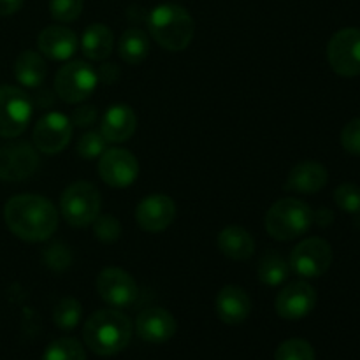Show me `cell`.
I'll use <instances>...</instances> for the list:
<instances>
[{"instance_id":"obj_1","label":"cell","mask_w":360,"mask_h":360,"mask_svg":"<svg viewBox=\"0 0 360 360\" xmlns=\"http://www.w3.org/2000/svg\"><path fill=\"white\" fill-rule=\"evenodd\" d=\"M4 220L16 238L27 243H42L58 229V211L46 197L23 193L7 200Z\"/></svg>"},{"instance_id":"obj_2","label":"cell","mask_w":360,"mask_h":360,"mask_svg":"<svg viewBox=\"0 0 360 360\" xmlns=\"http://www.w3.org/2000/svg\"><path fill=\"white\" fill-rule=\"evenodd\" d=\"M132 334V320L115 308L98 309L83 327L84 345L98 357H112L125 350Z\"/></svg>"},{"instance_id":"obj_3","label":"cell","mask_w":360,"mask_h":360,"mask_svg":"<svg viewBox=\"0 0 360 360\" xmlns=\"http://www.w3.org/2000/svg\"><path fill=\"white\" fill-rule=\"evenodd\" d=\"M148 28L158 46L171 53L188 48L195 34V23L185 7L178 4H160L148 16Z\"/></svg>"},{"instance_id":"obj_4","label":"cell","mask_w":360,"mask_h":360,"mask_svg":"<svg viewBox=\"0 0 360 360\" xmlns=\"http://www.w3.org/2000/svg\"><path fill=\"white\" fill-rule=\"evenodd\" d=\"M315 221V213L302 200L287 197L269 207L266 214L267 234L278 241H292L311 229Z\"/></svg>"},{"instance_id":"obj_5","label":"cell","mask_w":360,"mask_h":360,"mask_svg":"<svg viewBox=\"0 0 360 360\" xmlns=\"http://www.w3.org/2000/svg\"><path fill=\"white\" fill-rule=\"evenodd\" d=\"M101 193L88 181H74L60 197V211L72 227H90L101 214Z\"/></svg>"},{"instance_id":"obj_6","label":"cell","mask_w":360,"mask_h":360,"mask_svg":"<svg viewBox=\"0 0 360 360\" xmlns=\"http://www.w3.org/2000/svg\"><path fill=\"white\" fill-rule=\"evenodd\" d=\"M98 84V74L90 63L69 62L60 67L55 76V91L63 102L81 104L91 97Z\"/></svg>"},{"instance_id":"obj_7","label":"cell","mask_w":360,"mask_h":360,"mask_svg":"<svg viewBox=\"0 0 360 360\" xmlns=\"http://www.w3.org/2000/svg\"><path fill=\"white\" fill-rule=\"evenodd\" d=\"M288 264L297 276L306 280L320 278L333 264V246L322 238H308L292 250Z\"/></svg>"},{"instance_id":"obj_8","label":"cell","mask_w":360,"mask_h":360,"mask_svg":"<svg viewBox=\"0 0 360 360\" xmlns=\"http://www.w3.org/2000/svg\"><path fill=\"white\" fill-rule=\"evenodd\" d=\"M32 102L16 86H0V137H18L27 130L32 118Z\"/></svg>"},{"instance_id":"obj_9","label":"cell","mask_w":360,"mask_h":360,"mask_svg":"<svg viewBox=\"0 0 360 360\" xmlns=\"http://www.w3.org/2000/svg\"><path fill=\"white\" fill-rule=\"evenodd\" d=\"M98 295L108 306L115 309L132 308L139 297V287L127 271L120 267H105L95 281Z\"/></svg>"},{"instance_id":"obj_10","label":"cell","mask_w":360,"mask_h":360,"mask_svg":"<svg viewBox=\"0 0 360 360\" xmlns=\"http://www.w3.org/2000/svg\"><path fill=\"white\" fill-rule=\"evenodd\" d=\"M327 60L336 74L355 77L360 74V30L343 28L330 37L327 44Z\"/></svg>"},{"instance_id":"obj_11","label":"cell","mask_w":360,"mask_h":360,"mask_svg":"<svg viewBox=\"0 0 360 360\" xmlns=\"http://www.w3.org/2000/svg\"><path fill=\"white\" fill-rule=\"evenodd\" d=\"M72 122L63 112H48L34 127V144L37 151L56 155L67 148L72 137Z\"/></svg>"},{"instance_id":"obj_12","label":"cell","mask_w":360,"mask_h":360,"mask_svg":"<svg viewBox=\"0 0 360 360\" xmlns=\"http://www.w3.org/2000/svg\"><path fill=\"white\" fill-rule=\"evenodd\" d=\"M98 174L105 185L112 188H127L139 176V162L123 148H111L101 155Z\"/></svg>"},{"instance_id":"obj_13","label":"cell","mask_w":360,"mask_h":360,"mask_svg":"<svg viewBox=\"0 0 360 360\" xmlns=\"http://www.w3.org/2000/svg\"><path fill=\"white\" fill-rule=\"evenodd\" d=\"M37 148L28 143H11L0 146V179L23 181L39 169Z\"/></svg>"},{"instance_id":"obj_14","label":"cell","mask_w":360,"mask_h":360,"mask_svg":"<svg viewBox=\"0 0 360 360\" xmlns=\"http://www.w3.org/2000/svg\"><path fill=\"white\" fill-rule=\"evenodd\" d=\"M316 306V290L304 280L292 281L278 294L274 308L283 320H301Z\"/></svg>"},{"instance_id":"obj_15","label":"cell","mask_w":360,"mask_h":360,"mask_svg":"<svg viewBox=\"0 0 360 360\" xmlns=\"http://www.w3.org/2000/svg\"><path fill=\"white\" fill-rule=\"evenodd\" d=\"M176 218L174 200L164 193H153L139 202L136 210V221L143 231L162 232L172 225Z\"/></svg>"},{"instance_id":"obj_16","label":"cell","mask_w":360,"mask_h":360,"mask_svg":"<svg viewBox=\"0 0 360 360\" xmlns=\"http://www.w3.org/2000/svg\"><path fill=\"white\" fill-rule=\"evenodd\" d=\"M136 333L146 343L160 345L167 343L169 340H172L178 330V323L176 319L164 308H158V306H151V308L143 309V311L137 315L136 320Z\"/></svg>"},{"instance_id":"obj_17","label":"cell","mask_w":360,"mask_h":360,"mask_svg":"<svg viewBox=\"0 0 360 360\" xmlns=\"http://www.w3.org/2000/svg\"><path fill=\"white\" fill-rule=\"evenodd\" d=\"M37 48L39 53L46 58L63 62L76 55L79 48V39L70 28L63 25H51L39 34Z\"/></svg>"},{"instance_id":"obj_18","label":"cell","mask_w":360,"mask_h":360,"mask_svg":"<svg viewBox=\"0 0 360 360\" xmlns=\"http://www.w3.org/2000/svg\"><path fill=\"white\" fill-rule=\"evenodd\" d=\"M217 315L227 326H239L252 313V299L245 288L227 285L217 295Z\"/></svg>"},{"instance_id":"obj_19","label":"cell","mask_w":360,"mask_h":360,"mask_svg":"<svg viewBox=\"0 0 360 360\" xmlns=\"http://www.w3.org/2000/svg\"><path fill=\"white\" fill-rule=\"evenodd\" d=\"M137 129V116L127 104H116L105 111L101 123V132L108 143H125Z\"/></svg>"},{"instance_id":"obj_20","label":"cell","mask_w":360,"mask_h":360,"mask_svg":"<svg viewBox=\"0 0 360 360\" xmlns=\"http://www.w3.org/2000/svg\"><path fill=\"white\" fill-rule=\"evenodd\" d=\"M329 181V172L320 162H301L295 165L285 181V190L297 193H316Z\"/></svg>"},{"instance_id":"obj_21","label":"cell","mask_w":360,"mask_h":360,"mask_svg":"<svg viewBox=\"0 0 360 360\" xmlns=\"http://www.w3.org/2000/svg\"><path fill=\"white\" fill-rule=\"evenodd\" d=\"M217 243L218 250L225 257H229L231 260H238V262H245L255 252V239L246 229L239 227V225H229L224 231H220Z\"/></svg>"},{"instance_id":"obj_22","label":"cell","mask_w":360,"mask_h":360,"mask_svg":"<svg viewBox=\"0 0 360 360\" xmlns=\"http://www.w3.org/2000/svg\"><path fill=\"white\" fill-rule=\"evenodd\" d=\"M115 48V37L112 32L105 25L94 23L83 32L81 37V51L88 60L102 62L108 58Z\"/></svg>"},{"instance_id":"obj_23","label":"cell","mask_w":360,"mask_h":360,"mask_svg":"<svg viewBox=\"0 0 360 360\" xmlns=\"http://www.w3.org/2000/svg\"><path fill=\"white\" fill-rule=\"evenodd\" d=\"M46 74H48V65L41 53L37 51L27 49V51L20 53L14 62V76H16L18 83L27 88L41 86L46 79Z\"/></svg>"},{"instance_id":"obj_24","label":"cell","mask_w":360,"mask_h":360,"mask_svg":"<svg viewBox=\"0 0 360 360\" xmlns=\"http://www.w3.org/2000/svg\"><path fill=\"white\" fill-rule=\"evenodd\" d=\"M118 53L123 62L129 65H137L150 55V37L141 28H127L120 37Z\"/></svg>"},{"instance_id":"obj_25","label":"cell","mask_w":360,"mask_h":360,"mask_svg":"<svg viewBox=\"0 0 360 360\" xmlns=\"http://www.w3.org/2000/svg\"><path fill=\"white\" fill-rule=\"evenodd\" d=\"M290 276V264L283 259V255L276 252H269L259 262V280L267 287H278L285 283Z\"/></svg>"},{"instance_id":"obj_26","label":"cell","mask_w":360,"mask_h":360,"mask_svg":"<svg viewBox=\"0 0 360 360\" xmlns=\"http://www.w3.org/2000/svg\"><path fill=\"white\" fill-rule=\"evenodd\" d=\"M83 308L74 297H63L53 309V322L60 330H74L81 322Z\"/></svg>"},{"instance_id":"obj_27","label":"cell","mask_w":360,"mask_h":360,"mask_svg":"<svg viewBox=\"0 0 360 360\" xmlns=\"http://www.w3.org/2000/svg\"><path fill=\"white\" fill-rule=\"evenodd\" d=\"M42 360H86V352L74 338H60L48 345Z\"/></svg>"},{"instance_id":"obj_28","label":"cell","mask_w":360,"mask_h":360,"mask_svg":"<svg viewBox=\"0 0 360 360\" xmlns=\"http://www.w3.org/2000/svg\"><path fill=\"white\" fill-rule=\"evenodd\" d=\"M274 360H315V350L306 340L292 338L276 348Z\"/></svg>"},{"instance_id":"obj_29","label":"cell","mask_w":360,"mask_h":360,"mask_svg":"<svg viewBox=\"0 0 360 360\" xmlns=\"http://www.w3.org/2000/svg\"><path fill=\"white\" fill-rule=\"evenodd\" d=\"M83 6V0H49V14L60 23H70L81 16Z\"/></svg>"},{"instance_id":"obj_30","label":"cell","mask_w":360,"mask_h":360,"mask_svg":"<svg viewBox=\"0 0 360 360\" xmlns=\"http://www.w3.org/2000/svg\"><path fill=\"white\" fill-rule=\"evenodd\" d=\"M334 202L340 210L347 213L359 214L360 213V188L354 183H343L334 192Z\"/></svg>"},{"instance_id":"obj_31","label":"cell","mask_w":360,"mask_h":360,"mask_svg":"<svg viewBox=\"0 0 360 360\" xmlns=\"http://www.w3.org/2000/svg\"><path fill=\"white\" fill-rule=\"evenodd\" d=\"M94 234L102 243H115L122 236V225L112 214H98L94 224Z\"/></svg>"},{"instance_id":"obj_32","label":"cell","mask_w":360,"mask_h":360,"mask_svg":"<svg viewBox=\"0 0 360 360\" xmlns=\"http://www.w3.org/2000/svg\"><path fill=\"white\" fill-rule=\"evenodd\" d=\"M105 148H108V141H105V137L102 136V132H95V130H91V132L83 134V136L79 137L76 150L81 157L90 160V158L101 157V155L105 151Z\"/></svg>"},{"instance_id":"obj_33","label":"cell","mask_w":360,"mask_h":360,"mask_svg":"<svg viewBox=\"0 0 360 360\" xmlns=\"http://www.w3.org/2000/svg\"><path fill=\"white\" fill-rule=\"evenodd\" d=\"M70 260H72V257H70L69 248L60 245V243H55L53 246L46 248L44 262L48 264V267H51V269L55 271L67 269V267L70 266Z\"/></svg>"},{"instance_id":"obj_34","label":"cell","mask_w":360,"mask_h":360,"mask_svg":"<svg viewBox=\"0 0 360 360\" xmlns=\"http://www.w3.org/2000/svg\"><path fill=\"white\" fill-rule=\"evenodd\" d=\"M341 144L350 155L360 157V118L352 120L341 130Z\"/></svg>"},{"instance_id":"obj_35","label":"cell","mask_w":360,"mask_h":360,"mask_svg":"<svg viewBox=\"0 0 360 360\" xmlns=\"http://www.w3.org/2000/svg\"><path fill=\"white\" fill-rule=\"evenodd\" d=\"M97 109L94 105H81V108L74 109L72 116H70V122H72V125L86 129V127H91L97 122Z\"/></svg>"},{"instance_id":"obj_36","label":"cell","mask_w":360,"mask_h":360,"mask_svg":"<svg viewBox=\"0 0 360 360\" xmlns=\"http://www.w3.org/2000/svg\"><path fill=\"white\" fill-rule=\"evenodd\" d=\"M98 81H104V83H115L120 76V70L115 63H105L98 70Z\"/></svg>"},{"instance_id":"obj_37","label":"cell","mask_w":360,"mask_h":360,"mask_svg":"<svg viewBox=\"0 0 360 360\" xmlns=\"http://www.w3.org/2000/svg\"><path fill=\"white\" fill-rule=\"evenodd\" d=\"M23 6V0H0V16H11Z\"/></svg>"}]
</instances>
